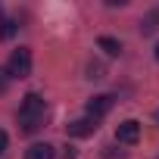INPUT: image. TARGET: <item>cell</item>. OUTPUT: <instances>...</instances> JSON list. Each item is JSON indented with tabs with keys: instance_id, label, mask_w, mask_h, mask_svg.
Instances as JSON below:
<instances>
[{
	"instance_id": "cell-5",
	"label": "cell",
	"mask_w": 159,
	"mask_h": 159,
	"mask_svg": "<svg viewBox=\"0 0 159 159\" xmlns=\"http://www.w3.org/2000/svg\"><path fill=\"white\" fill-rule=\"evenodd\" d=\"M94 131H97V122L88 119V116H84V119H75V122L69 125V137H91Z\"/></svg>"
},
{
	"instance_id": "cell-11",
	"label": "cell",
	"mask_w": 159,
	"mask_h": 159,
	"mask_svg": "<svg viewBox=\"0 0 159 159\" xmlns=\"http://www.w3.org/2000/svg\"><path fill=\"white\" fill-rule=\"evenodd\" d=\"M7 143H10V137H7V131H0V156H3V150H7Z\"/></svg>"
},
{
	"instance_id": "cell-4",
	"label": "cell",
	"mask_w": 159,
	"mask_h": 159,
	"mask_svg": "<svg viewBox=\"0 0 159 159\" xmlns=\"http://www.w3.org/2000/svg\"><path fill=\"white\" fill-rule=\"evenodd\" d=\"M116 140H119V143H125V147H134V143L140 140V122L125 119V122L116 128Z\"/></svg>"
},
{
	"instance_id": "cell-7",
	"label": "cell",
	"mask_w": 159,
	"mask_h": 159,
	"mask_svg": "<svg viewBox=\"0 0 159 159\" xmlns=\"http://www.w3.org/2000/svg\"><path fill=\"white\" fill-rule=\"evenodd\" d=\"M97 44H100V50H103L106 56H119V53H122V44H119L116 38H100Z\"/></svg>"
},
{
	"instance_id": "cell-6",
	"label": "cell",
	"mask_w": 159,
	"mask_h": 159,
	"mask_svg": "<svg viewBox=\"0 0 159 159\" xmlns=\"http://www.w3.org/2000/svg\"><path fill=\"white\" fill-rule=\"evenodd\" d=\"M25 159H56V153H53L50 143H31L25 150Z\"/></svg>"
},
{
	"instance_id": "cell-12",
	"label": "cell",
	"mask_w": 159,
	"mask_h": 159,
	"mask_svg": "<svg viewBox=\"0 0 159 159\" xmlns=\"http://www.w3.org/2000/svg\"><path fill=\"white\" fill-rule=\"evenodd\" d=\"M156 62H159V44H156Z\"/></svg>"
},
{
	"instance_id": "cell-9",
	"label": "cell",
	"mask_w": 159,
	"mask_h": 159,
	"mask_svg": "<svg viewBox=\"0 0 159 159\" xmlns=\"http://www.w3.org/2000/svg\"><path fill=\"white\" fill-rule=\"evenodd\" d=\"M13 31H16V22H3V25H0V38H13Z\"/></svg>"
},
{
	"instance_id": "cell-2",
	"label": "cell",
	"mask_w": 159,
	"mask_h": 159,
	"mask_svg": "<svg viewBox=\"0 0 159 159\" xmlns=\"http://www.w3.org/2000/svg\"><path fill=\"white\" fill-rule=\"evenodd\" d=\"M7 75H10V78H28V75H31V50H28V47H19V50L10 53Z\"/></svg>"
},
{
	"instance_id": "cell-10",
	"label": "cell",
	"mask_w": 159,
	"mask_h": 159,
	"mask_svg": "<svg viewBox=\"0 0 159 159\" xmlns=\"http://www.w3.org/2000/svg\"><path fill=\"white\" fill-rule=\"evenodd\" d=\"M7 84H10V75H7V69H0V91H7Z\"/></svg>"
},
{
	"instance_id": "cell-3",
	"label": "cell",
	"mask_w": 159,
	"mask_h": 159,
	"mask_svg": "<svg viewBox=\"0 0 159 159\" xmlns=\"http://www.w3.org/2000/svg\"><path fill=\"white\" fill-rule=\"evenodd\" d=\"M112 103H116V97L112 94H97V97H91L88 100V119H103L109 109H112Z\"/></svg>"
},
{
	"instance_id": "cell-1",
	"label": "cell",
	"mask_w": 159,
	"mask_h": 159,
	"mask_svg": "<svg viewBox=\"0 0 159 159\" xmlns=\"http://www.w3.org/2000/svg\"><path fill=\"white\" fill-rule=\"evenodd\" d=\"M44 116H47V103H44V97L41 94H28L25 100H22V106H19V125H22V131H38L41 125H44Z\"/></svg>"
},
{
	"instance_id": "cell-8",
	"label": "cell",
	"mask_w": 159,
	"mask_h": 159,
	"mask_svg": "<svg viewBox=\"0 0 159 159\" xmlns=\"http://www.w3.org/2000/svg\"><path fill=\"white\" fill-rule=\"evenodd\" d=\"M156 28H159V10H156V13H150V16L140 22V31H143V34H150V31H156Z\"/></svg>"
}]
</instances>
